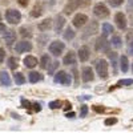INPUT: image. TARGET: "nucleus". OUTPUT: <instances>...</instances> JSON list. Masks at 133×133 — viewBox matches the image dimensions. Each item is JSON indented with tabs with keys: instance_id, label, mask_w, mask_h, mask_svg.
<instances>
[{
	"instance_id": "obj_30",
	"label": "nucleus",
	"mask_w": 133,
	"mask_h": 133,
	"mask_svg": "<svg viewBox=\"0 0 133 133\" xmlns=\"http://www.w3.org/2000/svg\"><path fill=\"white\" fill-rule=\"evenodd\" d=\"M110 43H112V45H113V47L120 48V47H121V37L116 35V36H113V37H112V41H110Z\"/></svg>"
},
{
	"instance_id": "obj_13",
	"label": "nucleus",
	"mask_w": 133,
	"mask_h": 133,
	"mask_svg": "<svg viewBox=\"0 0 133 133\" xmlns=\"http://www.w3.org/2000/svg\"><path fill=\"white\" fill-rule=\"evenodd\" d=\"M89 56H91V53H89V48H88L87 45H84V47H81L80 49H79V59H80V61H88V59H89Z\"/></svg>"
},
{
	"instance_id": "obj_41",
	"label": "nucleus",
	"mask_w": 133,
	"mask_h": 133,
	"mask_svg": "<svg viewBox=\"0 0 133 133\" xmlns=\"http://www.w3.org/2000/svg\"><path fill=\"white\" fill-rule=\"evenodd\" d=\"M5 32H7V28H5L4 24H2V20H0V33H3V35H4Z\"/></svg>"
},
{
	"instance_id": "obj_31",
	"label": "nucleus",
	"mask_w": 133,
	"mask_h": 133,
	"mask_svg": "<svg viewBox=\"0 0 133 133\" xmlns=\"http://www.w3.org/2000/svg\"><path fill=\"white\" fill-rule=\"evenodd\" d=\"M103 32H104V35L112 33L113 32V27L110 25V24H108V23H105V24H103Z\"/></svg>"
},
{
	"instance_id": "obj_15",
	"label": "nucleus",
	"mask_w": 133,
	"mask_h": 133,
	"mask_svg": "<svg viewBox=\"0 0 133 133\" xmlns=\"http://www.w3.org/2000/svg\"><path fill=\"white\" fill-rule=\"evenodd\" d=\"M0 84L4 85V87H9L11 85V77L5 71L0 72Z\"/></svg>"
},
{
	"instance_id": "obj_11",
	"label": "nucleus",
	"mask_w": 133,
	"mask_h": 133,
	"mask_svg": "<svg viewBox=\"0 0 133 133\" xmlns=\"http://www.w3.org/2000/svg\"><path fill=\"white\" fill-rule=\"evenodd\" d=\"M83 81L84 83H89V81H92L93 80V71H92V68L91 66H84L83 68Z\"/></svg>"
},
{
	"instance_id": "obj_7",
	"label": "nucleus",
	"mask_w": 133,
	"mask_h": 133,
	"mask_svg": "<svg viewBox=\"0 0 133 133\" xmlns=\"http://www.w3.org/2000/svg\"><path fill=\"white\" fill-rule=\"evenodd\" d=\"M93 14L100 19H105V17L109 16V11L104 4H96L95 8H93Z\"/></svg>"
},
{
	"instance_id": "obj_16",
	"label": "nucleus",
	"mask_w": 133,
	"mask_h": 133,
	"mask_svg": "<svg viewBox=\"0 0 133 133\" xmlns=\"http://www.w3.org/2000/svg\"><path fill=\"white\" fill-rule=\"evenodd\" d=\"M64 24H65V19H64L63 16L57 15V16H56V21H55V31L59 33V32L63 29Z\"/></svg>"
},
{
	"instance_id": "obj_44",
	"label": "nucleus",
	"mask_w": 133,
	"mask_h": 133,
	"mask_svg": "<svg viewBox=\"0 0 133 133\" xmlns=\"http://www.w3.org/2000/svg\"><path fill=\"white\" fill-rule=\"evenodd\" d=\"M66 117H71V118H73V117H75V113H73V112H71V113L66 115Z\"/></svg>"
},
{
	"instance_id": "obj_36",
	"label": "nucleus",
	"mask_w": 133,
	"mask_h": 133,
	"mask_svg": "<svg viewBox=\"0 0 133 133\" xmlns=\"http://www.w3.org/2000/svg\"><path fill=\"white\" fill-rule=\"evenodd\" d=\"M117 123V118H107L105 120V125H113V124H116Z\"/></svg>"
},
{
	"instance_id": "obj_12",
	"label": "nucleus",
	"mask_w": 133,
	"mask_h": 133,
	"mask_svg": "<svg viewBox=\"0 0 133 133\" xmlns=\"http://www.w3.org/2000/svg\"><path fill=\"white\" fill-rule=\"evenodd\" d=\"M4 40L8 45H11V44L15 43V40H16V32L14 29H7V32L4 33Z\"/></svg>"
},
{
	"instance_id": "obj_3",
	"label": "nucleus",
	"mask_w": 133,
	"mask_h": 133,
	"mask_svg": "<svg viewBox=\"0 0 133 133\" xmlns=\"http://www.w3.org/2000/svg\"><path fill=\"white\" fill-rule=\"evenodd\" d=\"M53 81L55 83H59V84H63V85H71V76L64 72V71H59L57 73H55V77H53Z\"/></svg>"
},
{
	"instance_id": "obj_2",
	"label": "nucleus",
	"mask_w": 133,
	"mask_h": 133,
	"mask_svg": "<svg viewBox=\"0 0 133 133\" xmlns=\"http://www.w3.org/2000/svg\"><path fill=\"white\" fill-rule=\"evenodd\" d=\"M5 19L9 24H19L21 20V15L17 9H8L5 12Z\"/></svg>"
},
{
	"instance_id": "obj_40",
	"label": "nucleus",
	"mask_w": 133,
	"mask_h": 133,
	"mask_svg": "<svg viewBox=\"0 0 133 133\" xmlns=\"http://www.w3.org/2000/svg\"><path fill=\"white\" fill-rule=\"evenodd\" d=\"M17 3H19L21 7H27L28 3H29V0H17Z\"/></svg>"
},
{
	"instance_id": "obj_37",
	"label": "nucleus",
	"mask_w": 133,
	"mask_h": 133,
	"mask_svg": "<svg viewBox=\"0 0 133 133\" xmlns=\"http://www.w3.org/2000/svg\"><path fill=\"white\" fill-rule=\"evenodd\" d=\"M88 113V107L87 105H83L81 107V113H80V117H85Z\"/></svg>"
},
{
	"instance_id": "obj_35",
	"label": "nucleus",
	"mask_w": 133,
	"mask_h": 133,
	"mask_svg": "<svg viewBox=\"0 0 133 133\" xmlns=\"http://www.w3.org/2000/svg\"><path fill=\"white\" fill-rule=\"evenodd\" d=\"M57 66H59V61H53V63H52V65L48 68V73H53V71L56 69Z\"/></svg>"
},
{
	"instance_id": "obj_20",
	"label": "nucleus",
	"mask_w": 133,
	"mask_h": 133,
	"mask_svg": "<svg viewBox=\"0 0 133 133\" xmlns=\"http://www.w3.org/2000/svg\"><path fill=\"white\" fill-rule=\"evenodd\" d=\"M52 25V20L51 19H45V20H43L41 23L39 24V29L40 31H48Z\"/></svg>"
},
{
	"instance_id": "obj_43",
	"label": "nucleus",
	"mask_w": 133,
	"mask_h": 133,
	"mask_svg": "<svg viewBox=\"0 0 133 133\" xmlns=\"http://www.w3.org/2000/svg\"><path fill=\"white\" fill-rule=\"evenodd\" d=\"M73 73H75V76H76V84L79 83V80H77V69L76 68H73Z\"/></svg>"
},
{
	"instance_id": "obj_33",
	"label": "nucleus",
	"mask_w": 133,
	"mask_h": 133,
	"mask_svg": "<svg viewBox=\"0 0 133 133\" xmlns=\"http://www.w3.org/2000/svg\"><path fill=\"white\" fill-rule=\"evenodd\" d=\"M61 107V101H59V100H55V101H51L49 103V108L51 109H57Z\"/></svg>"
},
{
	"instance_id": "obj_24",
	"label": "nucleus",
	"mask_w": 133,
	"mask_h": 133,
	"mask_svg": "<svg viewBox=\"0 0 133 133\" xmlns=\"http://www.w3.org/2000/svg\"><path fill=\"white\" fill-rule=\"evenodd\" d=\"M129 63H128V57L127 56H121L120 57V66H121V71L123 72H127L128 68H129Z\"/></svg>"
},
{
	"instance_id": "obj_14",
	"label": "nucleus",
	"mask_w": 133,
	"mask_h": 133,
	"mask_svg": "<svg viewBox=\"0 0 133 133\" xmlns=\"http://www.w3.org/2000/svg\"><path fill=\"white\" fill-rule=\"evenodd\" d=\"M63 64L64 65H73V64H76V55H75L73 51H69L68 53L65 55V57L63 60Z\"/></svg>"
},
{
	"instance_id": "obj_19",
	"label": "nucleus",
	"mask_w": 133,
	"mask_h": 133,
	"mask_svg": "<svg viewBox=\"0 0 133 133\" xmlns=\"http://www.w3.org/2000/svg\"><path fill=\"white\" fill-rule=\"evenodd\" d=\"M41 80H43V75L41 73H39V72H31L29 73V81L32 84H35L37 81H41Z\"/></svg>"
},
{
	"instance_id": "obj_23",
	"label": "nucleus",
	"mask_w": 133,
	"mask_h": 133,
	"mask_svg": "<svg viewBox=\"0 0 133 133\" xmlns=\"http://www.w3.org/2000/svg\"><path fill=\"white\" fill-rule=\"evenodd\" d=\"M97 28H98V24L96 23V21H92V27L87 28V31H85V35H84V37H87L88 35H93V33H96V32H97Z\"/></svg>"
},
{
	"instance_id": "obj_8",
	"label": "nucleus",
	"mask_w": 133,
	"mask_h": 133,
	"mask_svg": "<svg viewBox=\"0 0 133 133\" xmlns=\"http://www.w3.org/2000/svg\"><path fill=\"white\" fill-rule=\"evenodd\" d=\"M87 21H88V17H87L84 14H77V15L73 17L72 23H73V25H75L76 28H81V27H84V25L87 24Z\"/></svg>"
},
{
	"instance_id": "obj_22",
	"label": "nucleus",
	"mask_w": 133,
	"mask_h": 133,
	"mask_svg": "<svg viewBox=\"0 0 133 133\" xmlns=\"http://www.w3.org/2000/svg\"><path fill=\"white\" fill-rule=\"evenodd\" d=\"M49 65H51V57L48 56V55H44V56L41 57V60H40V66L43 69H47Z\"/></svg>"
},
{
	"instance_id": "obj_42",
	"label": "nucleus",
	"mask_w": 133,
	"mask_h": 133,
	"mask_svg": "<svg viewBox=\"0 0 133 133\" xmlns=\"http://www.w3.org/2000/svg\"><path fill=\"white\" fill-rule=\"evenodd\" d=\"M133 9V0H129L128 2V11H132Z\"/></svg>"
},
{
	"instance_id": "obj_38",
	"label": "nucleus",
	"mask_w": 133,
	"mask_h": 133,
	"mask_svg": "<svg viewBox=\"0 0 133 133\" xmlns=\"http://www.w3.org/2000/svg\"><path fill=\"white\" fill-rule=\"evenodd\" d=\"M93 110H95V112H98V113H100V112H104L105 109H104L103 107H100V105H95V107H93Z\"/></svg>"
},
{
	"instance_id": "obj_6",
	"label": "nucleus",
	"mask_w": 133,
	"mask_h": 133,
	"mask_svg": "<svg viewBox=\"0 0 133 133\" xmlns=\"http://www.w3.org/2000/svg\"><path fill=\"white\" fill-rule=\"evenodd\" d=\"M65 45H64V43L61 41H53L51 45H49V52L53 55V56H60V55L63 53Z\"/></svg>"
},
{
	"instance_id": "obj_34",
	"label": "nucleus",
	"mask_w": 133,
	"mask_h": 133,
	"mask_svg": "<svg viewBox=\"0 0 133 133\" xmlns=\"http://www.w3.org/2000/svg\"><path fill=\"white\" fill-rule=\"evenodd\" d=\"M123 2L124 0H109V4L112 7H118V5L123 4Z\"/></svg>"
},
{
	"instance_id": "obj_25",
	"label": "nucleus",
	"mask_w": 133,
	"mask_h": 133,
	"mask_svg": "<svg viewBox=\"0 0 133 133\" xmlns=\"http://www.w3.org/2000/svg\"><path fill=\"white\" fill-rule=\"evenodd\" d=\"M15 81H16V84L17 85H23L24 83H25V77H24V75L23 73H20V72H17V73H15Z\"/></svg>"
},
{
	"instance_id": "obj_10",
	"label": "nucleus",
	"mask_w": 133,
	"mask_h": 133,
	"mask_svg": "<svg viewBox=\"0 0 133 133\" xmlns=\"http://www.w3.org/2000/svg\"><path fill=\"white\" fill-rule=\"evenodd\" d=\"M115 21H116V25H117L120 29H125V28H127V17H125V15H123L121 12L116 14Z\"/></svg>"
},
{
	"instance_id": "obj_1",
	"label": "nucleus",
	"mask_w": 133,
	"mask_h": 133,
	"mask_svg": "<svg viewBox=\"0 0 133 133\" xmlns=\"http://www.w3.org/2000/svg\"><path fill=\"white\" fill-rule=\"evenodd\" d=\"M91 4V0H69V3L65 5L64 8V12L65 14H72L76 8L79 7H88Z\"/></svg>"
},
{
	"instance_id": "obj_45",
	"label": "nucleus",
	"mask_w": 133,
	"mask_h": 133,
	"mask_svg": "<svg viewBox=\"0 0 133 133\" xmlns=\"http://www.w3.org/2000/svg\"><path fill=\"white\" fill-rule=\"evenodd\" d=\"M132 71H133V66H132Z\"/></svg>"
},
{
	"instance_id": "obj_28",
	"label": "nucleus",
	"mask_w": 133,
	"mask_h": 133,
	"mask_svg": "<svg viewBox=\"0 0 133 133\" xmlns=\"http://www.w3.org/2000/svg\"><path fill=\"white\" fill-rule=\"evenodd\" d=\"M128 85H133V79H123L117 83V87H128Z\"/></svg>"
},
{
	"instance_id": "obj_27",
	"label": "nucleus",
	"mask_w": 133,
	"mask_h": 133,
	"mask_svg": "<svg viewBox=\"0 0 133 133\" xmlns=\"http://www.w3.org/2000/svg\"><path fill=\"white\" fill-rule=\"evenodd\" d=\"M75 35H76L75 31L68 27V28L65 29V32H64V39H65V40H72V39L75 37Z\"/></svg>"
},
{
	"instance_id": "obj_5",
	"label": "nucleus",
	"mask_w": 133,
	"mask_h": 133,
	"mask_svg": "<svg viewBox=\"0 0 133 133\" xmlns=\"http://www.w3.org/2000/svg\"><path fill=\"white\" fill-rule=\"evenodd\" d=\"M109 41L107 40V37H105V35H103V36H100L97 40H96V45H95V48H96V51H101V52H109Z\"/></svg>"
},
{
	"instance_id": "obj_4",
	"label": "nucleus",
	"mask_w": 133,
	"mask_h": 133,
	"mask_svg": "<svg viewBox=\"0 0 133 133\" xmlns=\"http://www.w3.org/2000/svg\"><path fill=\"white\" fill-rule=\"evenodd\" d=\"M96 71H97V75L101 79H107L108 77V63L103 59L97 60L96 61Z\"/></svg>"
},
{
	"instance_id": "obj_17",
	"label": "nucleus",
	"mask_w": 133,
	"mask_h": 133,
	"mask_svg": "<svg viewBox=\"0 0 133 133\" xmlns=\"http://www.w3.org/2000/svg\"><path fill=\"white\" fill-rule=\"evenodd\" d=\"M24 64H25L27 68H35L37 65V59L33 57V56H27L24 59Z\"/></svg>"
},
{
	"instance_id": "obj_29",
	"label": "nucleus",
	"mask_w": 133,
	"mask_h": 133,
	"mask_svg": "<svg viewBox=\"0 0 133 133\" xmlns=\"http://www.w3.org/2000/svg\"><path fill=\"white\" fill-rule=\"evenodd\" d=\"M17 60H16V57H9L8 59V66L11 69H16L17 68Z\"/></svg>"
},
{
	"instance_id": "obj_32",
	"label": "nucleus",
	"mask_w": 133,
	"mask_h": 133,
	"mask_svg": "<svg viewBox=\"0 0 133 133\" xmlns=\"http://www.w3.org/2000/svg\"><path fill=\"white\" fill-rule=\"evenodd\" d=\"M20 35L23 36V37H28V39H29V37L32 36V33H31V31L27 29V28H21V29H20Z\"/></svg>"
},
{
	"instance_id": "obj_18",
	"label": "nucleus",
	"mask_w": 133,
	"mask_h": 133,
	"mask_svg": "<svg viewBox=\"0 0 133 133\" xmlns=\"http://www.w3.org/2000/svg\"><path fill=\"white\" fill-rule=\"evenodd\" d=\"M21 103H23V105H24V108H31V107H33V109H35V112H40L41 110V105L40 104H37V103H29V101H25V100L23 98L21 100Z\"/></svg>"
},
{
	"instance_id": "obj_9",
	"label": "nucleus",
	"mask_w": 133,
	"mask_h": 133,
	"mask_svg": "<svg viewBox=\"0 0 133 133\" xmlns=\"http://www.w3.org/2000/svg\"><path fill=\"white\" fill-rule=\"evenodd\" d=\"M32 49V44L29 41H20L16 44L15 47V51L17 53H23V52H29Z\"/></svg>"
},
{
	"instance_id": "obj_39",
	"label": "nucleus",
	"mask_w": 133,
	"mask_h": 133,
	"mask_svg": "<svg viewBox=\"0 0 133 133\" xmlns=\"http://www.w3.org/2000/svg\"><path fill=\"white\" fill-rule=\"evenodd\" d=\"M4 57H5V52H4L3 48H0V63L4 61Z\"/></svg>"
},
{
	"instance_id": "obj_26",
	"label": "nucleus",
	"mask_w": 133,
	"mask_h": 133,
	"mask_svg": "<svg viewBox=\"0 0 133 133\" xmlns=\"http://www.w3.org/2000/svg\"><path fill=\"white\" fill-rule=\"evenodd\" d=\"M41 14H43V8H41V5H40V4H36L35 7H33V11L31 12L32 17H39Z\"/></svg>"
},
{
	"instance_id": "obj_21",
	"label": "nucleus",
	"mask_w": 133,
	"mask_h": 133,
	"mask_svg": "<svg viewBox=\"0 0 133 133\" xmlns=\"http://www.w3.org/2000/svg\"><path fill=\"white\" fill-rule=\"evenodd\" d=\"M127 40H128V53L130 56H133V32L128 33Z\"/></svg>"
}]
</instances>
